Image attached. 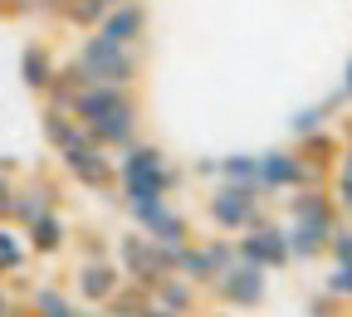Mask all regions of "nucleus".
<instances>
[{
    "label": "nucleus",
    "mask_w": 352,
    "mask_h": 317,
    "mask_svg": "<svg viewBox=\"0 0 352 317\" xmlns=\"http://www.w3.org/2000/svg\"><path fill=\"white\" fill-rule=\"evenodd\" d=\"M235 249L245 263H259L264 274H279V268H289V239H284V224L279 220H259L254 230L235 235Z\"/></svg>",
    "instance_id": "f8f14e48"
},
{
    "label": "nucleus",
    "mask_w": 352,
    "mask_h": 317,
    "mask_svg": "<svg viewBox=\"0 0 352 317\" xmlns=\"http://www.w3.org/2000/svg\"><path fill=\"white\" fill-rule=\"evenodd\" d=\"M10 191H15V176H0V220H10Z\"/></svg>",
    "instance_id": "2f4dec72"
},
{
    "label": "nucleus",
    "mask_w": 352,
    "mask_h": 317,
    "mask_svg": "<svg viewBox=\"0 0 352 317\" xmlns=\"http://www.w3.org/2000/svg\"><path fill=\"white\" fill-rule=\"evenodd\" d=\"M342 224H347V230H352V210H342Z\"/></svg>",
    "instance_id": "a19ab883"
},
{
    "label": "nucleus",
    "mask_w": 352,
    "mask_h": 317,
    "mask_svg": "<svg viewBox=\"0 0 352 317\" xmlns=\"http://www.w3.org/2000/svg\"><path fill=\"white\" fill-rule=\"evenodd\" d=\"M108 39L118 44H132V49H147V34H152V10H147V0H122V5H113L98 25Z\"/></svg>",
    "instance_id": "2eb2a0df"
},
{
    "label": "nucleus",
    "mask_w": 352,
    "mask_h": 317,
    "mask_svg": "<svg viewBox=\"0 0 352 317\" xmlns=\"http://www.w3.org/2000/svg\"><path fill=\"white\" fill-rule=\"evenodd\" d=\"M30 263H34V254L25 244V230L10 220H0V283L30 288Z\"/></svg>",
    "instance_id": "f3484780"
},
{
    "label": "nucleus",
    "mask_w": 352,
    "mask_h": 317,
    "mask_svg": "<svg viewBox=\"0 0 352 317\" xmlns=\"http://www.w3.org/2000/svg\"><path fill=\"white\" fill-rule=\"evenodd\" d=\"M6 15H10V0H0V20H6Z\"/></svg>",
    "instance_id": "ea45409f"
},
{
    "label": "nucleus",
    "mask_w": 352,
    "mask_h": 317,
    "mask_svg": "<svg viewBox=\"0 0 352 317\" xmlns=\"http://www.w3.org/2000/svg\"><path fill=\"white\" fill-rule=\"evenodd\" d=\"M78 317H113V312H108V307H83V303H78Z\"/></svg>",
    "instance_id": "c9c22d12"
},
{
    "label": "nucleus",
    "mask_w": 352,
    "mask_h": 317,
    "mask_svg": "<svg viewBox=\"0 0 352 317\" xmlns=\"http://www.w3.org/2000/svg\"><path fill=\"white\" fill-rule=\"evenodd\" d=\"M147 303H152V293H147V288H138V283H122V288H118V293H113L103 307H108L113 317H142V312H147Z\"/></svg>",
    "instance_id": "a878e982"
},
{
    "label": "nucleus",
    "mask_w": 352,
    "mask_h": 317,
    "mask_svg": "<svg viewBox=\"0 0 352 317\" xmlns=\"http://www.w3.org/2000/svg\"><path fill=\"white\" fill-rule=\"evenodd\" d=\"M69 113L78 117V127L108 152H122L127 142L142 137V103L138 88H74Z\"/></svg>",
    "instance_id": "f03ea898"
},
{
    "label": "nucleus",
    "mask_w": 352,
    "mask_h": 317,
    "mask_svg": "<svg viewBox=\"0 0 352 317\" xmlns=\"http://www.w3.org/2000/svg\"><path fill=\"white\" fill-rule=\"evenodd\" d=\"M113 171H118L113 196L122 200V210L171 200L176 191H182V180H186V171L176 166L157 142H147V137H138V142H127L122 152H113Z\"/></svg>",
    "instance_id": "f257e3e1"
},
{
    "label": "nucleus",
    "mask_w": 352,
    "mask_h": 317,
    "mask_svg": "<svg viewBox=\"0 0 352 317\" xmlns=\"http://www.w3.org/2000/svg\"><path fill=\"white\" fill-rule=\"evenodd\" d=\"M259 220H270V196L259 186H235V180H215L206 191V224L215 235H245Z\"/></svg>",
    "instance_id": "39448f33"
},
{
    "label": "nucleus",
    "mask_w": 352,
    "mask_h": 317,
    "mask_svg": "<svg viewBox=\"0 0 352 317\" xmlns=\"http://www.w3.org/2000/svg\"><path fill=\"white\" fill-rule=\"evenodd\" d=\"M39 132H44V142H50L54 152H64L69 142H78V137H83L78 117H74L69 108H54V103H44V108H39Z\"/></svg>",
    "instance_id": "412c9836"
},
{
    "label": "nucleus",
    "mask_w": 352,
    "mask_h": 317,
    "mask_svg": "<svg viewBox=\"0 0 352 317\" xmlns=\"http://www.w3.org/2000/svg\"><path fill=\"white\" fill-rule=\"evenodd\" d=\"M113 259H118V268H122V279L138 283V288H157L166 274H176V249H171V244H157V239L142 235V230L118 235Z\"/></svg>",
    "instance_id": "423d86ee"
},
{
    "label": "nucleus",
    "mask_w": 352,
    "mask_h": 317,
    "mask_svg": "<svg viewBox=\"0 0 352 317\" xmlns=\"http://www.w3.org/2000/svg\"><path fill=\"white\" fill-rule=\"evenodd\" d=\"M206 293H210L220 307H230V312H250V307H259L264 298H270V274H264L259 263L235 259V263H230Z\"/></svg>",
    "instance_id": "9d476101"
},
{
    "label": "nucleus",
    "mask_w": 352,
    "mask_h": 317,
    "mask_svg": "<svg viewBox=\"0 0 352 317\" xmlns=\"http://www.w3.org/2000/svg\"><path fill=\"white\" fill-rule=\"evenodd\" d=\"M127 220H132V230H142V235H152L157 244H171V249H182V244L196 239V235H191V220L176 210V200L138 205V210H127Z\"/></svg>",
    "instance_id": "ddd939ff"
},
{
    "label": "nucleus",
    "mask_w": 352,
    "mask_h": 317,
    "mask_svg": "<svg viewBox=\"0 0 352 317\" xmlns=\"http://www.w3.org/2000/svg\"><path fill=\"white\" fill-rule=\"evenodd\" d=\"M152 293V303H162V307H171V312H182V317H196L201 312V303H206V288H196L191 279H182V274H166L157 288H147Z\"/></svg>",
    "instance_id": "6ab92c4d"
},
{
    "label": "nucleus",
    "mask_w": 352,
    "mask_h": 317,
    "mask_svg": "<svg viewBox=\"0 0 352 317\" xmlns=\"http://www.w3.org/2000/svg\"><path fill=\"white\" fill-rule=\"evenodd\" d=\"M254 156H259V191L270 200L289 196L298 186H328V176H333V171H323L314 161H303L298 147H270V152H254Z\"/></svg>",
    "instance_id": "0eeeda50"
},
{
    "label": "nucleus",
    "mask_w": 352,
    "mask_h": 317,
    "mask_svg": "<svg viewBox=\"0 0 352 317\" xmlns=\"http://www.w3.org/2000/svg\"><path fill=\"white\" fill-rule=\"evenodd\" d=\"M191 171H196L201 180H220V156H201V161H196Z\"/></svg>",
    "instance_id": "7c9ffc66"
},
{
    "label": "nucleus",
    "mask_w": 352,
    "mask_h": 317,
    "mask_svg": "<svg viewBox=\"0 0 352 317\" xmlns=\"http://www.w3.org/2000/svg\"><path fill=\"white\" fill-rule=\"evenodd\" d=\"M235 259H240V249L230 235H206V239H191V244L176 249V274L191 279L196 288H210Z\"/></svg>",
    "instance_id": "6e6552de"
},
{
    "label": "nucleus",
    "mask_w": 352,
    "mask_h": 317,
    "mask_svg": "<svg viewBox=\"0 0 352 317\" xmlns=\"http://www.w3.org/2000/svg\"><path fill=\"white\" fill-rule=\"evenodd\" d=\"M30 317H78V303L69 288L59 283H30V298H25Z\"/></svg>",
    "instance_id": "aec40b11"
},
{
    "label": "nucleus",
    "mask_w": 352,
    "mask_h": 317,
    "mask_svg": "<svg viewBox=\"0 0 352 317\" xmlns=\"http://www.w3.org/2000/svg\"><path fill=\"white\" fill-rule=\"evenodd\" d=\"M294 147H298L303 161H314V166L333 171V161H338V152H342V137H338L333 127H323V132H308V137H298Z\"/></svg>",
    "instance_id": "5701e85b"
},
{
    "label": "nucleus",
    "mask_w": 352,
    "mask_h": 317,
    "mask_svg": "<svg viewBox=\"0 0 352 317\" xmlns=\"http://www.w3.org/2000/svg\"><path fill=\"white\" fill-rule=\"evenodd\" d=\"M69 239H74V230H69L64 210H50V215H39V220L25 224V244H30L34 259H54V254H64Z\"/></svg>",
    "instance_id": "a211bd4d"
},
{
    "label": "nucleus",
    "mask_w": 352,
    "mask_h": 317,
    "mask_svg": "<svg viewBox=\"0 0 352 317\" xmlns=\"http://www.w3.org/2000/svg\"><path fill=\"white\" fill-rule=\"evenodd\" d=\"M64 0H10V15H39V20H59Z\"/></svg>",
    "instance_id": "cd10ccee"
},
{
    "label": "nucleus",
    "mask_w": 352,
    "mask_h": 317,
    "mask_svg": "<svg viewBox=\"0 0 352 317\" xmlns=\"http://www.w3.org/2000/svg\"><path fill=\"white\" fill-rule=\"evenodd\" d=\"M0 176H20V161L15 156H0Z\"/></svg>",
    "instance_id": "f704fd0d"
},
{
    "label": "nucleus",
    "mask_w": 352,
    "mask_h": 317,
    "mask_svg": "<svg viewBox=\"0 0 352 317\" xmlns=\"http://www.w3.org/2000/svg\"><path fill=\"white\" fill-rule=\"evenodd\" d=\"M0 317H30V307H25V303H10V307L0 312Z\"/></svg>",
    "instance_id": "e433bc0d"
},
{
    "label": "nucleus",
    "mask_w": 352,
    "mask_h": 317,
    "mask_svg": "<svg viewBox=\"0 0 352 317\" xmlns=\"http://www.w3.org/2000/svg\"><path fill=\"white\" fill-rule=\"evenodd\" d=\"M142 317H182V312H171V307H162V303H147V312Z\"/></svg>",
    "instance_id": "72a5a7b5"
},
{
    "label": "nucleus",
    "mask_w": 352,
    "mask_h": 317,
    "mask_svg": "<svg viewBox=\"0 0 352 317\" xmlns=\"http://www.w3.org/2000/svg\"><path fill=\"white\" fill-rule=\"evenodd\" d=\"M342 108V93H333V98H323V103H308V108H298L294 117H289V132H294V142L298 137H308V132H323L328 122H333V113Z\"/></svg>",
    "instance_id": "b1692460"
},
{
    "label": "nucleus",
    "mask_w": 352,
    "mask_h": 317,
    "mask_svg": "<svg viewBox=\"0 0 352 317\" xmlns=\"http://www.w3.org/2000/svg\"><path fill=\"white\" fill-rule=\"evenodd\" d=\"M59 156V166H64V176L69 180H78V186H88V191H98V196H113V186H118V171H113V152L108 147H98L94 137H83L78 142H69L64 152H54Z\"/></svg>",
    "instance_id": "1a4fd4ad"
},
{
    "label": "nucleus",
    "mask_w": 352,
    "mask_h": 317,
    "mask_svg": "<svg viewBox=\"0 0 352 317\" xmlns=\"http://www.w3.org/2000/svg\"><path fill=\"white\" fill-rule=\"evenodd\" d=\"M323 293L338 298V303H352V263H333V274H328Z\"/></svg>",
    "instance_id": "bb28decb"
},
{
    "label": "nucleus",
    "mask_w": 352,
    "mask_h": 317,
    "mask_svg": "<svg viewBox=\"0 0 352 317\" xmlns=\"http://www.w3.org/2000/svg\"><path fill=\"white\" fill-rule=\"evenodd\" d=\"M50 210H59V186L44 171H30L25 180H15V191H10V224L25 230L30 220L50 215Z\"/></svg>",
    "instance_id": "4468645a"
},
{
    "label": "nucleus",
    "mask_w": 352,
    "mask_h": 317,
    "mask_svg": "<svg viewBox=\"0 0 352 317\" xmlns=\"http://www.w3.org/2000/svg\"><path fill=\"white\" fill-rule=\"evenodd\" d=\"M122 283H127V279H122V268H118L113 254H83V259L74 263L69 293H74V303H83V307H103Z\"/></svg>",
    "instance_id": "9b49d317"
},
{
    "label": "nucleus",
    "mask_w": 352,
    "mask_h": 317,
    "mask_svg": "<svg viewBox=\"0 0 352 317\" xmlns=\"http://www.w3.org/2000/svg\"><path fill=\"white\" fill-rule=\"evenodd\" d=\"M308 317H342L338 298H314V303H308Z\"/></svg>",
    "instance_id": "c756f323"
},
{
    "label": "nucleus",
    "mask_w": 352,
    "mask_h": 317,
    "mask_svg": "<svg viewBox=\"0 0 352 317\" xmlns=\"http://www.w3.org/2000/svg\"><path fill=\"white\" fill-rule=\"evenodd\" d=\"M196 317H235V312H196Z\"/></svg>",
    "instance_id": "58836bf2"
},
{
    "label": "nucleus",
    "mask_w": 352,
    "mask_h": 317,
    "mask_svg": "<svg viewBox=\"0 0 352 317\" xmlns=\"http://www.w3.org/2000/svg\"><path fill=\"white\" fill-rule=\"evenodd\" d=\"M220 180H235V186H259V156H254V152H230V156H220Z\"/></svg>",
    "instance_id": "393cba45"
},
{
    "label": "nucleus",
    "mask_w": 352,
    "mask_h": 317,
    "mask_svg": "<svg viewBox=\"0 0 352 317\" xmlns=\"http://www.w3.org/2000/svg\"><path fill=\"white\" fill-rule=\"evenodd\" d=\"M64 73L78 88H138L142 83V49L108 39L103 30H88L74 44V54L64 59Z\"/></svg>",
    "instance_id": "7ed1b4c3"
},
{
    "label": "nucleus",
    "mask_w": 352,
    "mask_h": 317,
    "mask_svg": "<svg viewBox=\"0 0 352 317\" xmlns=\"http://www.w3.org/2000/svg\"><path fill=\"white\" fill-rule=\"evenodd\" d=\"M338 93H342V103H352V59H347V69H342V88H338Z\"/></svg>",
    "instance_id": "473e14b6"
},
{
    "label": "nucleus",
    "mask_w": 352,
    "mask_h": 317,
    "mask_svg": "<svg viewBox=\"0 0 352 317\" xmlns=\"http://www.w3.org/2000/svg\"><path fill=\"white\" fill-rule=\"evenodd\" d=\"M108 10H113L108 0H64L59 25H64V30H74V34H88V30H98V25H103V15H108Z\"/></svg>",
    "instance_id": "4be33fe9"
},
{
    "label": "nucleus",
    "mask_w": 352,
    "mask_h": 317,
    "mask_svg": "<svg viewBox=\"0 0 352 317\" xmlns=\"http://www.w3.org/2000/svg\"><path fill=\"white\" fill-rule=\"evenodd\" d=\"M328 259H333V263H352V230H347V224H338V230H333Z\"/></svg>",
    "instance_id": "c85d7f7f"
},
{
    "label": "nucleus",
    "mask_w": 352,
    "mask_h": 317,
    "mask_svg": "<svg viewBox=\"0 0 352 317\" xmlns=\"http://www.w3.org/2000/svg\"><path fill=\"white\" fill-rule=\"evenodd\" d=\"M10 303H15V298H10V288H6V283H0V312H6Z\"/></svg>",
    "instance_id": "4c0bfd02"
},
{
    "label": "nucleus",
    "mask_w": 352,
    "mask_h": 317,
    "mask_svg": "<svg viewBox=\"0 0 352 317\" xmlns=\"http://www.w3.org/2000/svg\"><path fill=\"white\" fill-rule=\"evenodd\" d=\"M59 64H64V59L54 54V44H50V39H30L25 49H20V83L30 88V93L44 98V88L59 78Z\"/></svg>",
    "instance_id": "dca6fc26"
},
{
    "label": "nucleus",
    "mask_w": 352,
    "mask_h": 317,
    "mask_svg": "<svg viewBox=\"0 0 352 317\" xmlns=\"http://www.w3.org/2000/svg\"><path fill=\"white\" fill-rule=\"evenodd\" d=\"M342 224L328 186H298L284 196V239H289V259L294 263H314L328 254V239Z\"/></svg>",
    "instance_id": "20e7f679"
},
{
    "label": "nucleus",
    "mask_w": 352,
    "mask_h": 317,
    "mask_svg": "<svg viewBox=\"0 0 352 317\" xmlns=\"http://www.w3.org/2000/svg\"><path fill=\"white\" fill-rule=\"evenodd\" d=\"M108 5H122V0H108Z\"/></svg>",
    "instance_id": "79ce46f5"
}]
</instances>
